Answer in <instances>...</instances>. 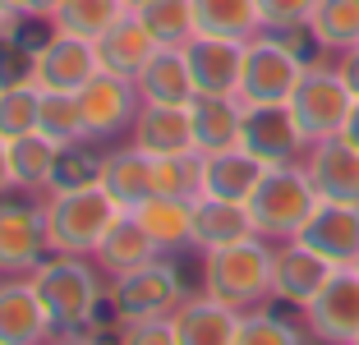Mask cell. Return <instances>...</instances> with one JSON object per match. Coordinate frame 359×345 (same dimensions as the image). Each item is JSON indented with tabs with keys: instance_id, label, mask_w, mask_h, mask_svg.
Here are the masks:
<instances>
[{
	"instance_id": "6da1fadb",
	"label": "cell",
	"mask_w": 359,
	"mask_h": 345,
	"mask_svg": "<svg viewBox=\"0 0 359 345\" xmlns=\"http://www.w3.org/2000/svg\"><path fill=\"white\" fill-rule=\"evenodd\" d=\"M120 208L102 184L83 189H46L42 221H46V253H69V258H93L106 230L116 226Z\"/></svg>"
},
{
	"instance_id": "7a4b0ae2",
	"label": "cell",
	"mask_w": 359,
	"mask_h": 345,
	"mask_svg": "<svg viewBox=\"0 0 359 345\" xmlns=\"http://www.w3.org/2000/svg\"><path fill=\"white\" fill-rule=\"evenodd\" d=\"M272 253L276 249L258 235L203 253V295L231 304L240 313L258 309L263 299H272Z\"/></svg>"
},
{
	"instance_id": "3957f363",
	"label": "cell",
	"mask_w": 359,
	"mask_h": 345,
	"mask_svg": "<svg viewBox=\"0 0 359 345\" xmlns=\"http://www.w3.org/2000/svg\"><path fill=\"white\" fill-rule=\"evenodd\" d=\"M244 208H249V221H254L258 240L285 244V240H299L304 221L313 217L318 189L309 184L299 161H290V166H267V175L258 180L254 198L244 203Z\"/></svg>"
},
{
	"instance_id": "277c9868",
	"label": "cell",
	"mask_w": 359,
	"mask_h": 345,
	"mask_svg": "<svg viewBox=\"0 0 359 345\" xmlns=\"http://www.w3.org/2000/svg\"><path fill=\"white\" fill-rule=\"evenodd\" d=\"M32 290L42 295L46 313H51L55 332H79L97 318L102 304V281H97L88 258H69V253H51V262H37L28 272Z\"/></svg>"
},
{
	"instance_id": "5b68a950",
	"label": "cell",
	"mask_w": 359,
	"mask_h": 345,
	"mask_svg": "<svg viewBox=\"0 0 359 345\" xmlns=\"http://www.w3.org/2000/svg\"><path fill=\"white\" fill-rule=\"evenodd\" d=\"M304 55L290 42V32H258L244 42L240 65V102L244 106H267V102H290L295 83L304 79Z\"/></svg>"
},
{
	"instance_id": "8992f818",
	"label": "cell",
	"mask_w": 359,
	"mask_h": 345,
	"mask_svg": "<svg viewBox=\"0 0 359 345\" xmlns=\"http://www.w3.org/2000/svg\"><path fill=\"white\" fill-rule=\"evenodd\" d=\"M285 106L295 111L299 134H304L309 143H323V138H337L341 129H346L350 111H355V93L346 88V79H341L337 69H327V65H309Z\"/></svg>"
},
{
	"instance_id": "52a82bcc",
	"label": "cell",
	"mask_w": 359,
	"mask_h": 345,
	"mask_svg": "<svg viewBox=\"0 0 359 345\" xmlns=\"http://www.w3.org/2000/svg\"><path fill=\"white\" fill-rule=\"evenodd\" d=\"M106 304H111L116 323L170 318L180 304H184V295H180V272L170 262H148V267H138V272H129V276H116Z\"/></svg>"
},
{
	"instance_id": "ba28073f",
	"label": "cell",
	"mask_w": 359,
	"mask_h": 345,
	"mask_svg": "<svg viewBox=\"0 0 359 345\" xmlns=\"http://www.w3.org/2000/svg\"><path fill=\"white\" fill-rule=\"evenodd\" d=\"M240 147L249 152V157H258L263 166H290V161H299V152L309 147V138L299 134L290 106L267 102V106H244Z\"/></svg>"
},
{
	"instance_id": "9c48e42d",
	"label": "cell",
	"mask_w": 359,
	"mask_h": 345,
	"mask_svg": "<svg viewBox=\"0 0 359 345\" xmlns=\"http://www.w3.org/2000/svg\"><path fill=\"white\" fill-rule=\"evenodd\" d=\"M97 74H102L97 46L74 32H51V42L32 60V83L42 93H83Z\"/></svg>"
},
{
	"instance_id": "30bf717a",
	"label": "cell",
	"mask_w": 359,
	"mask_h": 345,
	"mask_svg": "<svg viewBox=\"0 0 359 345\" xmlns=\"http://www.w3.org/2000/svg\"><path fill=\"white\" fill-rule=\"evenodd\" d=\"M309 332L327 345H355L359 341V272L355 267H337L332 281L313 295L304 309Z\"/></svg>"
},
{
	"instance_id": "8fae6325",
	"label": "cell",
	"mask_w": 359,
	"mask_h": 345,
	"mask_svg": "<svg viewBox=\"0 0 359 345\" xmlns=\"http://www.w3.org/2000/svg\"><path fill=\"white\" fill-rule=\"evenodd\" d=\"M79 111H83L88 138H116L125 129H134L138 111H143V97H138L134 79H120V74H97L93 83L79 93Z\"/></svg>"
},
{
	"instance_id": "7c38bea8",
	"label": "cell",
	"mask_w": 359,
	"mask_h": 345,
	"mask_svg": "<svg viewBox=\"0 0 359 345\" xmlns=\"http://www.w3.org/2000/svg\"><path fill=\"white\" fill-rule=\"evenodd\" d=\"M42 258H46L42 208L0 198V276H28Z\"/></svg>"
},
{
	"instance_id": "4fadbf2b",
	"label": "cell",
	"mask_w": 359,
	"mask_h": 345,
	"mask_svg": "<svg viewBox=\"0 0 359 345\" xmlns=\"http://www.w3.org/2000/svg\"><path fill=\"white\" fill-rule=\"evenodd\" d=\"M304 175L318 189L323 203H350L359 208V147H350L346 138H323V143L304 147Z\"/></svg>"
},
{
	"instance_id": "5bb4252c",
	"label": "cell",
	"mask_w": 359,
	"mask_h": 345,
	"mask_svg": "<svg viewBox=\"0 0 359 345\" xmlns=\"http://www.w3.org/2000/svg\"><path fill=\"white\" fill-rule=\"evenodd\" d=\"M184 60H189L194 97H235V93H240L244 42H235V37H212V32H198L194 42H184Z\"/></svg>"
},
{
	"instance_id": "9a60e30c",
	"label": "cell",
	"mask_w": 359,
	"mask_h": 345,
	"mask_svg": "<svg viewBox=\"0 0 359 345\" xmlns=\"http://www.w3.org/2000/svg\"><path fill=\"white\" fill-rule=\"evenodd\" d=\"M332 272H337V267H332L327 258H318L309 244L285 240V244H276V253H272V299L309 309L313 295L332 281Z\"/></svg>"
},
{
	"instance_id": "2e32d148",
	"label": "cell",
	"mask_w": 359,
	"mask_h": 345,
	"mask_svg": "<svg viewBox=\"0 0 359 345\" xmlns=\"http://www.w3.org/2000/svg\"><path fill=\"white\" fill-rule=\"evenodd\" d=\"M299 244H309V249H313L318 258H327L332 267H355L359 262V208L318 198L313 217L299 230Z\"/></svg>"
},
{
	"instance_id": "e0dca14e",
	"label": "cell",
	"mask_w": 359,
	"mask_h": 345,
	"mask_svg": "<svg viewBox=\"0 0 359 345\" xmlns=\"http://www.w3.org/2000/svg\"><path fill=\"white\" fill-rule=\"evenodd\" d=\"M51 332L55 323L28 276L0 281V345H46Z\"/></svg>"
},
{
	"instance_id": "ac0fdd59",
	"label": "cell",
	"mask_w": 359,
	"mask_h": 345,
	"mask_svg": "<svg viewBox=\"0 0 359 345\" xmlns=\"http://www.w3.org/2000/svg\"><path fill=\"white\" fill-rule=\"evenodd\" d=\"M129 143L148 157H189L194 152V120L189 106H157L143 102L134 129H129Z\"/></svg>"
},
{
	"instance_id": "d6986e66",
	"label": "cell",
	"mask_w": 359,
	"mask_h": 345,
	"mask_svg": "<svg viewBox=\"0 0 359 345\" xmlns=\"http://www.w3.org/2000/svg\"><path fill=\"white\" fill-rule=\"evenodd\" d=\"M170 327H175V345H235L240 309L212 299V295H198L170 313Z\"/></svg>"
},
{
	"instance_id": "ffe728a7",
	"label": "cell",
	"mask_w": 359,
	"mask_h": 345,
	"mask_svg": "<svg viewBox=\"0 0 359 345\" xmlns=\"http://www.w3.org/2000/svg\"><path fill=\"white\" fill-rule=\"evenodd\" d=\"M263 175H267V166L258 157H249L244 147L212 152V157H203V166H198V194L226 198V203H249Z\"/></svg>"
},
{
	"instance_id": "44dd1931",
	"label": "cell",
	"mask_w": 359,
	"mask_h": 345,
	"mask_svg": "<svg viewBox=\"0 0 359 345\" xmlns=\"http://www.w3.org/2000/svg\"><path fill=\"white\" fill-rule=\"evenodd\" d=\"M97 267H102L111 281L116 276H129V272H138V267H148V262H157L161 258V249L152 244V235L143 226H138V217L134 212H120L116 217V226L106 230V240L97 244Z\"/></svg>"
},
{
	"instance_id": "7402d4cb",
	"label": "cell",
	"mask_w": 359,
	"mask_h": 345,
	"mask_svg": "<svg viewBox=\"0 0 359 345\" xmlns=\"http://www.w3.org/2000/svg\"><path fill=\"white\" fill-rule=\"evenodd\" d=\"M189 120H194V152H198V157L231 152V147H240L244 102L240 97H194Z\"/></svg>"
},
{
	"instance_id": "603a6c76",
	"label": "cell",
	"mask_w": 359,
	"mask_h": 345,
	"mask_svg": "<svg viewBox=\"0 0 359 345\" xmlns=\"http://www.w3.org/2000/svg\"><path fill=\"white\" fill-rule=\"evenodd\" d=\"M152 170H157V161L129 143V147H120V152H106V157H102V175H97V184L116 198L120 212H134L143 198H152V194H157Z\"/></svg>"
},
{
	"instance_id": "cb8c5ba5",
	"label": "cell",
	"mask_w": 359,
	"mask_h": 345,
	"mask_svg": "<svg viewBox=\"0 0 359 345\" xmlns=\"http://www.w3.org/2000/svg\"><path fill=\"white\" fill-rule=\"evenodd\" d=\"M97 60H102L106 74H120V79H134L143 65L152 60V51H157V42H152V32L143 28V19L138 14H120L111 28L97 37Z\"/></svg>"
},
{
	"instance_id": "d4e9b609",
	"label": "cell",
	"mask_w": 359,
	"mask_h": 345,
	"mask_svg": "<svg viewBox=\"0 0 359 345\" xmlns=\"http://www.w3.org/2000/svg\"><path fill=\"white\" fill-rule=\"evenodd\" d=\"M134 88L143 102L157 106H189L194 102V79H189V60L184 46H157L152 60L134 74Z\"/></svg>"
},
{
	"instance_id": "484cf974",
	"label": "cell",
	"mask_w": 359,
	"mask_h": 345,
	"mask_svg": "<svg viewBox=\"0 0 359 345\" xmlns=\"http://www.w3.org/2000/svg\"><path fill=\"white\" fill-rule=\"evenodd\" d=\"M249 235H254V221H249V208H244V203L208 198V194L194 198V249L212 253V249L249 240Z\"/></svg>"
},
{
	"instance_id": "4316f807",
	"label": "cell",
	"mask_w": 359,
	"mask_h": 345,
	"mask_svg": "<svg viewBox=\"0 0 359 345\" xmlns=\"http://www.w3.org/2000/svg\"><path fill=\"white\" fill-rule=\"evenodd\" d=\"M138 226L152 235L161 253H175V249H189L194 244V198H166V194H152L134 208Z\"/></svg>"
},
{
	"instance_id": "83f0119b",
	"label": "cell",
	"mask_w": 359,
	"mask_h": 345,
	"mask_svg": "<svg viewBox=\"0 0 359 345\" xmlns=\"http://www.w3.org/2000/svg\"><path fill=\"white\" fill-rule=\"evenodd\" d=\"M194 19H198V32L235 37V42H249L263 32L258 0H194Z\"/></svg>"
},
{
	"instance_id": "f1b7e54d",
	"label": "cell",
	"mask_w": 359,
	"mask_h": 345,
	"mask_svg": "<svg viewBox=\"0 0 359 345\" xmlns=\"http://www.w3.org/2000/svg\"><path fill=\"white\" fill-rule=\"evenodd\" d=\"M309 37L318 51H355L359 46V0H318Z\"/></svg>"
},
{
	"instance_id": "f546056e",
	"label": "cell",
	"mask_w": 359,
	"mask_h": 345,
	"mask_svg": "<svg viewBox=\"0 0 359 345\" xmlns=\"http://www.w3.org/2000/svg\"><path fill=\"white\" fill-rule=\"evenodd\" d=\"M55 152H60V147L46 134L10 138V180H14V189H51Z\"/></svg>"
},
{
	"instance_id": "4dcf8cb0",
	"label": "cell",
	"mask_w": 359,
	"mask_h": 345,
	"mask_svg": "<svg viewBox=\"0 0 359 345\" xmlns=\"http://www.w3.org/2000/svg\"><path fill=\"white\" fill-rule=\"evenodd\" d=\"M143 28L152 32L157 46H184L198 37V19H194V0H148L143 10H134Z\"/></svg>"
},
{
	"instance_id": "1f68e13d",
	"label": "cell",
	"mask_w": 359,
	"mask_h": 345,
	"mask_svg": "<svg viewBox=\"0 0 359 345\" xmlns=\"http://www.w3.org/2000/svg\"><path fill=\"white\" fill-rule=\"evenodd\" d=\"M120 14H125L120 0H60L55 14H51V23H55V32H74V37L97 42Z\"/></svg>"
},
{
	"instance_id": "d6a6232c",
	"label": "cell",
	"mask_w": 359,
	"mask_h": 345,
	"mask_svg": "<svg viewBox=\"0 0 359 345\" xmlns=\"http://www.w3.org/2000/svg\"><path fill=\"white\" fill-rule=\"evenodd\" d=\"M37 134H46L55 147H74L88 143V125L79 111V93H42V120Z\"/></svg>"
},
{
	"instance_id": "836d02e7",
	"label": "cell",
	"mask_w": 359,
	"mask_h": 345,
	"mask_svg": "<svg viewBox=\"0 0 359 345\" xmlns=\"http://www.w3.org/2000/svg\"><path fill=\"white\" fill-rule=\"evenodd\" d=\"M42 120V88L37 83H5L0 88V138H23L37 134Z\"/></svg>"
},
{
	"instance_id": "e575fe53",
	"label": "cell",
	"mask_w": 359,
	"mask_h": 345,
	"mask_svg": "<svg viewBox=\"0 0 359 345\" xmlns=\"http://www.w3.org/2000/svg\"><path fill=\"white\" fill-rule=\"evenodd\" d=\"M157 170H152V184L166 198H198V166L203 157L189 152V157H152Z\"/></svg>"
},
{
	"instance_id": "d590c367",
	"label": "cell",
	"mask_w": 359,
	"mask_h": 345,
	"mask_svg": "<svg viewBox=\"0 0 359 345\" xmlns=\"http://www.w3.org/2000/svg\"><path fill=\"white\" fill-rule=\"evenodd\" d=\"M235 345H304V341H299V332L285 318L267 313V309H249V313H240Z\"/></svg>"
},
{
	"instance_id": "8d00e7d4",
	"label": "cell",
	"mask_w": 359,
	"mask_h": 345,
	"mask_svg": "<svg viewBox=\"0 0 359 345\" xmlns=\"http://www.w3.org/2000/svg\"><path fill=\"white\" fill-rule=\"evenodd\" d=\"M97 175H102V157H93L83 143H74L55 152L51 189H83V184H97Z\"/></svg>"
},
{
	"instance_id": "74e56055",
	"label": "cell",
	"mask_w": 359,
	"mask_h": 345,
	"mask_svg": "<svg viewBox=\"0 0 359 345\" xmlns=\"http://www.w3.org/2000/svg\"><path fill=\"white\" fill-rule=\"evenodd\" d=\"M318 0H258L263 32H309Z\"/></svg>"
},
{
	"instance_id": "f35d334b",
	"label": "cell",
	"mask_w": 359,
	"mask_h": 345,
	"mask_svg": "<svg viewBox=\"0 0 359 345\" xmlns=\"http://www.w3.org/2000/svg\"><path fill=\"white\" fill-rule=\"evenodd\" d=\"M116 345H175L170 318H143V323H120Z\"/></svg>"
},
{
	"instance_id": "ab89813d",
	"label": "cell",
	"mask_w": 359,
	"mask_h": 345,
	"mask_svg": "<svg viewBox=\"0 0 359 345\" xmlns=\"http://www.w3.org/2000/svg\"><path fill=\"white\" fill-rule=\"evenodd\" d=\"M5 5H10L19 19H51L60 0H5Z\"/></svg>"
},
{
	"instance_id": "60d3db41",
	"label": "cell",
	"mask_w": 359,
	"mask_h": 345,
	"mask_svg": "<svg viewBox=\"0 0 359 345\" xmlns=\"http://www.w3.org/2000/svg\"><path fill=\"white\" fill-rule=\"evenodd\" d=\"M337 74L346 79V88L355 93V102H359V46H355V51H341V65H337Z\"/></svg>"
},
{
	"instance_id": "b9f144b4",
	"label": "cell",
	"mask_w": 359,
	"mask_h": 345,
	"mask_svg": "<svg viewBox=\"0 0 359 345\" xmlns=\"http://www.w3.org/2000/svg\"><path fill=\"white\" fill-rule=\"evenodd\" d=\"M14 32H19V14H14L10 5H5V0H0V42H10Z\"/></svg>"
},
{
	"instance_id": "7bdbcfd3",
	"label": "cell",
	"mask_w": 359,
	"mask_h": 345,
	"mask_svg": "<svg viewBox=\"0 0 359 345\" xmlns=\"http://www.w3.org/2000/svg\"><path fill=\"white\" fill-rule=\"evenodd\" d=\"M10 189H14V180H10V143L0 138V198H5Z\"/></svg>"
},
{
	"instance_id": "ee69618b",
	"label": "cell",
	"mask_w": 359,
	"mask_h": 345,
	"mask_svg": "<svg viewBox=\"0 0 359 345\" xmlns=\"http://www.w3.org/2000/svg\"><path fill=\"white\" fill-rule=\"evenodd\" d=\"M341 138H346L350 147H359V102H355V111H350V120H346V129H341Z\"/></svg>"
},
{
	"instance_id": "f6af8a7d",
	"label": "cell",
	"mask_w": 359,
	"mask_h": 345,
	"mask_svg": "<svg viewBox=\"0 0 359 345\" xmlns=\"http://www.w3.org/2000/svg\"><path fill=\"white\" fill-rule=\"evenodd\" d=\"M120 5H125V10L134 14V10H143V5H148V0H120Z\"/></svg>"
},
{
	"instance_id": "bcb514c9",
	"label": "cell",
	"mask_w": 359,
	"mask_h": 345,
	"mask_svg": "<svg viewBox=\"0 0 359 345\" xmlns=\"http://www.w3.org/2000/svg\"><path fill=\"white\" fill-rule=\"evenodd\" d=\"M60 345H97V341H83V336H79V341H60Z\"/></svg>"
},
{
	"instance_id": "7dc6e473",
	"label": "cell",
	"mask_w": 359,
	"mask_h": 345,
	"mask_svg": "<svg viewBox=\"0 0 359 345\" xmlns=\"http://www.w3.org/2000/svg\"><path fill=\"white\" fill-rule=\"evenodd\" d=\"M355 272H359V262H355Z\"/></svg>"
},
{
	"instance_id": "c3c4849f",
	"label": "cell",
	"mask_w": 359,
	"mask_h": 345,
	"mask_svg": "<svg viewBox=\"0 0 359 345\" xmlns=\"http://www.w3.org/2000/svg\"><path fill=\"white\" fill-rule=\"evenodd\" d=\"M355 345H359V341H355Z\"/></svg>"
}]
</instances>
